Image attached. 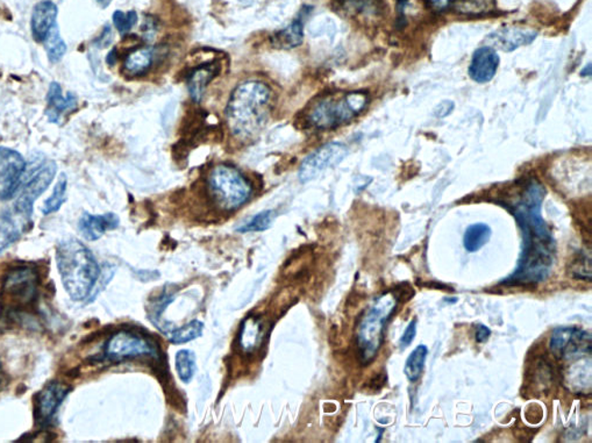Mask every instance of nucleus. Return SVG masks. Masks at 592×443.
Instances as JSON below:
<instances>
[{"mask_svg": "<svg viewBox=\"0 0 592 443\" xmlns=\"http://www.w3.org/2000/svg\"><path fill=\"white\" fill-rule=\"evenodd\" d=\"M70 390V386L63 383L51 382L36 394L35 420L40 426L46 427L51 424Z\"/></svg>", "mask_w": 592, "mask_h": 443, "instance_id": "obj_13", "label": "nucleus"}, {"mask_svg": "<svg viewBox=\"0 0 592 443\" xmlns=\"http://www.w3.org/2000/svg\"><path fill=\"white\" fill-rule=\"evenodd\" d=\"M215 76L216 70L212 66L200 67L192 72L188 80V88L192 99L196 103H199L201 98H203L205 88H207L208 84L211 82Z\"/></svg>", "mask_w": 592, "mask_h": 443, "instance_id": "obj_23", "label": "nucleus"}, {"mask_svg": "<svg viewBox=\"0 0 592 443\" xmlns=\"http://www.w3.org/2000/svg\"><path fill=\"white\" fill-rule=\"evenodd\" d=\"M454 107L455 105L453 102H450V100H445V102L438 105L436 110H434V115H436L437 118H445V116L452 114Z\"/></svg>", "mask_w": 592, "mask_h": 443, "instance_id": "obj_34", "label": "nucleus"}, {"mask_svg": "<svg viewBox=\"0 0 592 443\" xmlns=\"http://www.w3.org/2000/svg\"><path fill=\"white\" fill-rule=\"evenodd\" d=\"M491 2L493 0H462L463 5L466 6V9H468L467 11L473 9L476 12L489 9Z\"/></svg>", "mask_w": 592, "mask_h": 443, "instance_id": "obj_33", "label": "nucleus"}, {"mask_svg": "<svg viewBox=\"0 0 592 443\" xmlns=\"http://www.w3.org/2000/svg\"><path fill=\"white\" fill-rule=\"evenodd\" d=\"M491 336V330L489 328H486V325H478L476 328V334H475V340L477 344H486L489 340Z\"/></svg>", "mask_w": 592, "mask_h": 443, "instance_id": "obj_35", "label": "nucleus"}, {"mask_svg": "<svg viewBox=\"0 0 592 443\" xmlns=\"http://www.w3.org/2000/svg\"><path fill=\"white\" fill-rule=\"evenodd\" d=\"M264 333H262V325L256 318H247L241 328L240 332V347L245 352H253L254 349L259 347Z\"/></svg>", "mask_w": 592, "mask_h": 443, "instance_id": "obj_22", "label": "nucleus"}, {"mask_svg": "<svg viewBox=\"0 0 592 443\" xmlns=\"http://www.w3.org/2000/svg\"><path fill=\"white\" fill-rule=\"evenodd\" d=\"M550 350L559 360H574L590 355V334L575 326H563L554 330L550 337Z\"/></svg>", "mask_w": 592, "mask_h": 443, "instance_id": "obj_8", "label": "nucleus"}, {"mask_svg": "<svg viewBox=\"0 0 592 443\" xmlns=\"http://www.w3.org/2000/svg\"><path fill=\"white\" fill-rule=\"evenodd\" d=\"M116 60H118V52H116L115 48V50H112L110 52H108L106 62L108 66H115Z\"/></svg>", "mask_w": 592, "mask_h": 443, "instance_id": "obj_37", "label": "nucleus"}, {"mask_svg": "<svg viewBox=\"0 0 592 443\" xmlns=\"http://www.w3.org/2000/svg\"><path fill=\"white\" fill-rule=\"evenodd\" d=\"M501 59L496 50L489 46L479 47L475 51L469 66L470 78L478 84L489 83L498 70Z\"/></svg>", "mask_w": 592, "mask_h": 443, "instance_id": "obj_16", "label": "nucleus"}, {"mask_svg": "<svg viewBox=\"0 0 592 443\" xmlns=\"http://www.w3.org/2000/svg\"><path fill=\"white\" fill-rule=\"evenodd\" d=\"M59 9L51 0H42L32 12V35L36 42L43 43L51 32L58 25Z\"/></svg>", "mask_w": 592, "mask_h": 443, "instance_id": "obj_17", "label": "nucleus"}, {"mask_svg": "<svg viewBox=\"0 0 592 443\" xmlns=\"http://www.w3.org/2000/svg\"><path fill=\"white\" fill-rule=\"evenodd\" d=\"M32 216L12 207L0 213V254L17 243L30 229Z\"/></svg>", "mask_w": 592, "mask_h": 443, "instance_id": "obj_15", "label": "nucleus"}, {"mask_svg": "<svg viewBox=\"0 0 592 443\" xmlns=\"http://www.w3.org/2000/svg\"><path fill=\"white\" fill-rule=\"evenodd\" d=\"M538 32L530 27H503L486 36V43L494 50L511 52L518 48L529 46L537 39Z\"/></svg>", "mask_w": 592, "mask_h": 443, "instance_id": "obj_14", "label": "nucleus"}, {"mask_svg": "<svg viewBox=\"0 0 592 443\" xmlns=\"http://www.w3.org/2000/svg\"><path fill=\"white\" fill-rule=\"evenodd\" d=\"M56 263L64 289L72 300L91 296L98 283L100 268L94 254L79 240L62 241L56 249Z\"/></svg>", "mask_w": 592, "mask_h": 443, "instance_id": "obj_3", "label": "nucleus"}, {"mask_svg": "<svg viewBox=\"0 0 592 443\" xmlns=\"http://www.w3.org/2000/svg\"><path fill=\"white\" fill-rule=\"evenodd\" d=\"M104 354L107 360L123 361L126 358L156 356L157 350L146 337L128 330H120L106 342Z\"/></svg>", "mask_w": 592, "mask_h": 443, "instance_id": "obj_10", "label": "nucleus"}, {"mask_svg": "<svg viewBox=\"0 0 592 443\" xmlns=\"http://www.w3.org/2000/svg\"><path fill=\"white\" fill-rule=\"evenodd\" d=\"M417 334V319H413L412 321L410 322L408 328H406L404 334H402L401 337V347L402 348H406L409 347L411 344H412L414 337H416Z\"/></svg>", "mask_w": 592, "mask_h": 443, "instance_id": "obj_32", "label": "nucleus"}, {"mask_svg": "<svg viewBox=\"0 0 592 443\" xmlns=\"http://www.w3.org/2000/svg\"><path fill=\"white\" fill-rule=\"evenodd\" d=\"M39 297V275L36 270L20 265L4 276L0 289V306L7 314L30 311Z\"/></svg>", "mask_w": 592, "mask_h": 443, "instance_id": "obj_5", "label": "nucleus"}, {"mask_svg": "<svg viewBox=\"0 0 592 443\" xmlns=\"http://www.w3.org/2000/svg\"><path fill=\"white\" fill-rule=\"evenodd\" d=\"M175 366L180 380L188 384L195 376L197 369L195 354L188 349L180 350L175 356Z\"/></svg>", "mask_w": 592, "mask_h": 443, "instance_id": "obj_26", "label": "nucleus"}, {"mask_svg": "<svg viewBox=\"0 0 592 443\" xmlns=\"http://www.w3.org/2000/svg\"><path fill=\"white\" fill-rule=\"evenodd\" d=\"M203 322L193 320L189 322L188 325L183 326V328L172 329L171 332L168 334L167 337L171 344H187V342H190L197 339V337H199L201 334H203Z\"/></svg>", "mask_w": 592, "mask_h": 443, "instance_id": "obj_28", "label": "nucleus"}, {"mask_svg": "<svg viewBox=\"0 0 592 443\" xmlns=\"http://www.w3.org/2000/svg\"><path fill=\"white\" fill-rule=\"evenodd\" d=\"M114 25L118 30L120 34H126L135 26L138 23V14L135 11L127 12L124 14L122 11H116L114 14Z\"/></svg>", "mask_w": 592, "mask_h": 443, "instance_id": "obj_31", "label": "nucleus"}, {"mask_svg": "<svg viewBox=\"0 0 592 443\" xmlns=\"http://www.w3.org/2000/svg\"><path fill=\"white\" fill-rule=\"evenodd\" d=\"M545 188L530 182L513 213L523 233V252L513 275L503 281L506 285L539 283L550 276L555 257V243L549 225L541 216Z\"/></svg>", "mask_w": 592, "mask_h": 443, "instance_id": "obj_1", "label": "nucleus"}, {"mask_svg": "<svg viewBox=\"0 0 592 443\" xmlns=\"http://www.w3.org/2000/svg\"><path fill=\"white\" fill-rule=\"evenodd\" d=\"M273 40L277 47L287 48V50L301 46L304 40L303 23L300 19L295 20L291 25L279 32Z\"/></svg>", "mask_w": 592, "mask_h": 443, "instance_id": "obj_24", "label": "nucleus"}, {"mask_svg": "<svg viewBox=\"0 0 592 443\" xmlns=\"http://www.w3.org/2000/svg\"><path fill=\"white\" fill-rule=\"evenodd\" d=\"M378 430H380V433H378V437H377V440H376V442H380V441H381L382 434L384 433V429H378Z\"/></svg>", "mask_w": 592, "mask_h": 443, "instance_id": "obj_39", "label": "nucleus"}, {"mask_svg": "<svg viewBox=\"0 0 592 443\" xmlns=\"http://www.w3.org/2000/svg\"><path fill=\"white\" fill-rule=\"evenodd\" d=\"M155 59V51L153 48L143 47L133 51L127 55L124 63V70L130 76L146 74L151 69Z\"/></svg>", "mask_w": 592, "mask_h": 443, "instance_id": "obj_20", "label": "nucleus"}, {"mask_svg": "<svg viewBox=\"0 0 592 443\" xmlns=\"http://www.w3.org/2000/svg\"><path fill=\"white\" fill-rule=\"evenodd\" d=\"M44 47L48 59L51 63H59L63 59L67 52V43L64 42L61 33H60L59 26L51 32V34L44 40Z\"/></svg>", "mask_w": 592, "mask_h": 443, "instance_id": "obj_29", "label": "nucleus"}, {"mask_svg": "<svg viewBox=\"0 0 592 443\" xmlns=\"http://www.w3.org/2000/svg\"><path fill=\"white\" fill-rule=\"evenodd\" d=\"M76 108H78V96L72 92L63 96L61 86L52 82L47 95L46 116L50 123L59 125L64 115L71 114Z\"/></svg>", "mask_w": 592, "mask_h": 443, "instance_id": "obj_18", "label": "nucleus"}, {"mask_svg": "<svg viewBox=\"0 0 592 443\" xmlns=\"http://www.w3.org/2000/svg\"><path fill=\"white\" fill-rule=\"evenodd\" d=\"M273 217V211L272 209L260 212L259 215L254 216L251 219L245 221V223L241 224L239 227H236V232L252 233L267 231L272 226Z\"/></svg>", "mask_w": 592, "mask_h": 443, "instance_id": "obj_30", "label": "nucleus"}, {"mask_svg": "<svg viewBox=\"0 0 592 443\" xmlns=\"http://www.w3.org/2000/svg\"><path fill=\"white\" fill-rule=\"evenodd\" d=\"M348 155V147L341 143H329L314 151L301 164L298 179L308 183L316 179L320 172L337 167Z\"/></svg>", "mask_w": 592, "mask_h": 443, "instance_id": "obj_12", "label": "nucleus"}, {"mask_svg": "<svg viewBox=\"0 0 592 443\" xmlns=\"http://www.w3.org/2000/svg\"><path fill=\"white\" fill-rule=\"evenodd\" d=\"M457 2L458 0H429L430 7L439 12L449 9V7L452 6L453 4Z\"/></svg>", "mask_w": 592, "mask_h": 443, "instance_id": "obj_36", "label": "nucleus"}, {"mask_svg": "<svg viewBox=\"0 0 592 443\" xmlns=\"http://www.w3.org/2000/svg\"><path fill=\"white\" fill-rule=\"evenodd\" d=\"M58 165L52 161H46L30 172L27 180H23L20 195L14 204L19 211L28 216L33 215L35 200L47 190L55 179Z\"/></svg>", "mask_w": 592, "mask_h": 443, "instance_id": "obj_9", "label": "nucleus"}, {"mask_svg": "<svg viewBox=\"0 0 592 443\" xmlns=\"http://www.w3.org/2000/svg\"><path fill=\"white\" fill-rule=\"evenodd\" d=\"M26 171L25 157L14 149L0 147V200L17 196Z\"/></svg>", "mask_w": 592, "mask_h": 443, "instance_id": "obj_11", "label": "nucleus"}, {"mask_svg": "<svg viewBox=\"0 0 592 443\" xmlns=\"http://www.w3.org/2000/svg\"><path fill=\"white\" fill-rule=\"evenodd\" d=\"M427 355H429V348L425 345L418 346L410 354L408 360L405 362L404 373L410 382H417L421 378L422 370H424Z\"/></svg>", "mask_w": 592, "mask_h": 443, "instance_id": "obj_25", "label": "nucleus"}, {"mask_svg": "<svg viewBox=\"0 0 592 443\" xmlns=\"http://www.w3.org/2000/svg\"><path fill=\"white\" fill-rule=\"evenodd\" d=\"M368 103L369 97L365 92L326 97L314 105L309 122L319 130H333L362 114Z\"/></svg>", "mask_w": 592, "mask_h": 443, "instance_id": "obj_4", "label": "nucleus"}, {"mask_svg": "<svg viewBox=\"0 0 592 443\" xmlns=\"http://www.w3.org/2000/svg\"><path fill=\"white\" fill-rule=\"evenodd\" d=\"M67 187V176L66 174H61V176L59 177L54 190H52L51 196L44 201L42 208V213L44 216H50L51 213L58 212L59 209L62 208V205L66 203Z\"/></svg>", "mask_w": 592, "mask_h": 443, "instance_id": "obj_27", "label": "nucleus"}, {"mask_svg": "<svg viewBox=\"0 0 592 443\" xmlns=\"http://www.w3.org/2000/svg\"><path fill=\"white\" fill-rule=\"evenodd\" d=\"M587 72V76H591V64H589V66L584 68V70L581 72V75L586 76Z\"/></svg>", "mask_w": 592, "mask_h": 443, "instance_id": "obj_38", "label": "nucleus"}, {"mask_svg": "<svg viewBox=\"0 0 592 443\" xmlns=\"http://www.w3.org/2000/svg\"><path fill=\"white\" fill-rule=\"evenodd\" d=\"M491 235L493 231L488 225L483 223L470 225L463 236V245L467 252L476 253L489 243Z\"/></svg>", "mask_w": 592, "mask_h": 443, "instance_id": "obj_21", "label": "nucleus"}, {"mask_svg": "<svg viewBox=\"0 0 592 443\" xmlns=\"http://www.w3.org/2000/svg\"><path fill=\"white\" fill-rule=\"evenodd\" d=\"M208 189L213 199L225 211H235L251 199L253 188L237 169L227 164L217 165L208 176Z\"/></svg>", "mask_w": 592, "mask_h": 443, "instance_id": "obj_6", "label": "nucleus"}, {"mask_svg": "<svg viewBox=\"0 0 592 443\" xmlns=\"http://www.w3.org/2000/svg\"><path fill=\"white\" fill-rule=\"evenodd\" d=\"M271 112L272 92L264 83L248 80L240 84L227 104L229 131L237 140H253L264 130Z\"/></svg>", "mask_w": 592, "mask_h": 443, "instance_id": "obj_2", "label": "nucleus"}, {"mask_svg": "<svg viewBox=\"0 0 592 443\" xmlns=\"http://www.w3.org/2000/svg\"><path fill=\"white\" fill-rule=\"evenodd\" d=\"M119 223V217L115 213H106L102 216L84 213L79 221V229L84 239L97 241L107 231L118 228Z\"/></svg>", "mask_w": 592, "mask_h": 443, "instance_id": "obj_19", "label": "nucleus"}, {"mask_svg": "<svg viewBox=\"0 0 592 443\" xmlns=\"http://www.w3.org/2000/svg\"><path fill=\"white\" fill-rule=\"evenodd\" d=\"M394 309H396L394 298L393 300H389L384 297L372 306L362 320L360 330H358V347H360L361 355L365 362L372 360L376 355L377 350L380 349L384 326L386 321L392 318Z\"/></svg>", "mask_w": 592, "mask_h": 443, "instance_id": "obj_7", "label": "nucleus"}]
</instances>
